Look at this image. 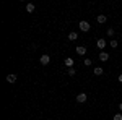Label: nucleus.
<instances>
[{
	"instance_id": "obj_1",
	"label": "nucleus",
	"mask_w": 122,
	"mask_h": 120,
	"mask_svg": "<svg viewBox=\"0 0 122 120\" xmlns=\"http://www.w3.org/2000/svg\"><path fill=\"white\" fill-rule=\"evenodd\" d=\"M78 26H80V29H81L83 33H88V31H90V28H91L88 21H80V24H78Z\"/></svg>"
},
{
	"instance_id": "obj_2",
	"label": "nucleus",
	"mask_w": 122,
	"mask_h": 120,
	"mask_svg": "<svg viewBox=\"0 0 122 120\" xmlns=\"http://www.w3.org/2000/svg\"><path fill=\"white\" fill-rule=\"evenodd\" d=\"M86 99H88V96H86L85 92H80V94L76 96V102H80V104H83V102H86Z\"/></svg>"
},
{
	"instance_id": "obj_3",
	"label": "nucleus",
	"mask_w": 122,
	"mask_h": 120,
	"mask_svg": "<svg viewBox=\"0 0 122 120\" xmlns=\"http://www.w3.org/2000/svg\"><path fill=\"white\" fill-rule=\"evenodd\" d=\"M96 46H98V47H99V49H101V50H103L104 47L107 46V42H106L104 39H98V41H96Z\"/></svg>"
},
{
	"instance_id": "obj_4",
	"label": "nucleus",
	"mask_w": 122,
	"mask_h": 120,
	"mask_svg": "<svg viewBox=\"0 0 122 120\" xmlns=\"http://www.w3.org/2000/svg\"><path fill=\"white\" fill-rule=\"evenodd\" d=\"M49 62H51V57L47 55V54H44V55L41 57V63L42 65H49Z\"/></svg>"
},
{
	"instance_id": "obj_5",
	"label": "nucleus",
	"mask_w": 122,
	"mask_h": 120,
	"mask_svg": "<svg viewBox=\"0 0 122 120\" xmlns=\"http://www.w3.org/2000/svg\"><path fill=\"white\" fill-rule=\"evenodd\" d=\"M99 60H101V62H107V60H109V54H107V52H101V54H99Z\"/></svg>"
},
{
	"instance_id": "obj_6",
	"label": "nucleus",
	"mask_w": 122,
	"mask_h": 120,
	"mask_svg": "<svg viewBox=\"0 0 122 120\" xmlns=\"http://www.w3.org/2000/svg\"><path fill=\"white\" fill-rule=\"evenodd\" d=\"M76 54H78V55H85V54H86V49H85L83 46H78L76 47Z\"/></svg>"
},
{
	"instance_id": "obj_7",
	"label": "nucleus",
	"mask_w": 122,
	"mask_h": 120,
	"mask_svg": "<svg viewBox=\"0 0 122 120\" xmlns=\"http://www.w3.org/2000/svg\"><path fill=\"white\" fill-rule=\"evenodd\" d=\"M96 19H98V23H99V24H103V23H106V21H107V16H106V15H99Z\"/></svg>"
},
{
	"instance_id": "obj_8",
	"label": "nucleus",
	"mask_w": 122,
	"mask_h": 120,
	"mask_svg": "<svg viewBox=\"0 0 122 120\" xmlns=\"http://www.w3.org/2000/svg\"><path fill=\"white\" fill-rule=\"evenodd\" d=\"M65 65L68 67V68H73V58L67 57V58H65Z\"/></svg>"
},
{
	"instance_id": "obj_9",
	"label": "nucleus",
	"mask_w": 122,
	"mask_h": 120,
	"mask_svg": "<svg viewBox=\"0 0 122 120\" xmlns=\"http://www.w3.org/2000/svg\"><path fill=\"white\" fill-rule=\"evenodd\" d=\"M7 81L8 83H15L16 81V75H7Z\"/></svg>"
},
{
	"instance_id": "obj_10",
	"label": "nucleus",
	"mask_w": 122,
	"mask_h": 120,
	"mask_svg": "<svg viewBox=\"0 0 122 120\" xmlns=\"http://www.w3.org/2000/svg\"><path fill=\"white\" fill-rule=\"evenodd\" d=\"M26 11H28V13H33V11H34V5H33V3H28V5H26Z\"/></svg>"
},
{
	"instance_id": "obj_11",
	"label": "nucleus",
	"mask_w": 122,
	"mask_h": 120,
	"mask_svg": "<svg viewBox=\"0 0 122 120\" xmlns=\"http://www.w3.org/2000/svg\"><path fill=\"white\" fill-rule=\"evenodd\" d=\"M68 39H70V41H76V39H78V34H76V33H70V34H68Z\"/></svg>"
},
{
	"instance_id": "obj_12",
	"label": "nucleus",
	"mask_w": 122,
	"mask_h": 120,
	"mask_svg": "<svg viewBox=\"0 0 122 120\" xmlns=\"http://www.w3.org/2000/svg\"><path fill=\"white\" fill-rule=\"evenodd\" d=\"M94 75H96V76L103 75V68H101V67H96V68H94Z\"/></svg>"
},
{
	"instance_id": "obj_13",
	"label": "nucleus",
	"mask_w": 122,
	"mask_h": 120,
	"mask_svg": "<svg viewBox=\"0 0 122 120\" xmlns=\"http://www.w3.org/2000/svg\"><path fill=\"white\" fill-rule=\"evenodd\" d=\"M109 46L112 47V49H116V47L119 46V44H117V41H116V39H111V42H109Z\"/></svg>"
},
{
	"instance_id": "obj_14",
	"label": "nucleus",
	"mask_w": 122,
	"mask_h": 120,
	"mask_svg": "<svg viewBox=\"0 0 122 120\" xmlns=\"http://www.w3.org/2000/svg\"><path fill=\"white\" fill-rule=\"evenodd\" d=\"M75 68H68V75H70V76H75Z\"/></svg>"
},
{
	"instance_id": "obj_15",
	"label": "nucleus",
	"mask_w": 122,
	"mask_h": 120,
	"mask_svg": "<svg viewBox=\"0 0 122 120\" xmlns=\"http://www.w3.org/2000/svg\"><path fill=\"white\" fill-rule=\"evenodd\" d=\"M114 120H122V114H114Z\"/></svg>"
},
{
	"instance_id": "obj_16",
	"label": "nucleus",
	"mask_w": 122,
	"mask_h": 120,
	"mask_svg": "<svg viewBox=\"0 0 122 120\" xmlns=\"http://www.w3.org/2000/svg\"><path fill=\"white\" fill-rule=\"evenodd\" d=\"M85 65H86V67H90V65H91V60H90V58H85V62H83Z\"/></svg>"
},
{
	"instance_id": "obj_17",
	"label": "nucleus",
	"mask_w": 122,
	"mask_h": 120,
	"mask_svg": "<svg viewBox=\"0 0 122 120\" xmlns=\"http://www.w3.org/2000/svg\"><path fill=\"white\" fill-rule=\"evenodd\" d=\"M107 36H114V29H112V28L107 29Z\"/></svg>"
},
{
	"instance_id": "obj_18",
	"label": "nucleus",
	"mask_w": 122,
	"mask_h": 120,
	"mask_svg": "<svg viewBox=\"0 0 122 120\" xmlns=\"http://www.w3.org/2000/svg\"><path fill=\"white\" fill-rule=\"evenodd\" d=\"M117 80H119V81H121V83H122V73L119 75V78H117Z\"/></svg>"
},
{
	"instance_id": "obj_19",
	"label": "nucleus",
	"mask_w": 122,
	"mask_h": 120,
	"mask_svg": "<svg viewBox=\"0 0 122 120\" xmlns=\"http://www.w3.org/2000/svg\"><path fill=\"white\" fill-rule=\"evenodd\" d=\"M119 110H121V112H122V104H119Z\"/></svg>"
}]
</instances>
